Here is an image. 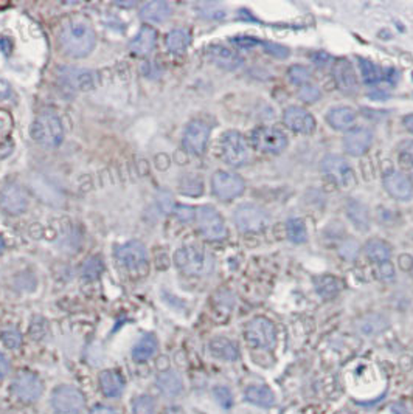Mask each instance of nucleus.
Masks as SVG:
<instances>
[{"mask_svg":"<svg viewBox=\"0 0 413 414\" xmlns=\"http://www.w3.org/2000/svg\"><path fill=\"white\" fill-rule=\"evenodd\" d=\"M115 258L131 275H143L149 266L148 250L140 241H129L117 248Z\"/></svg>","mask_w":413,"mask_h":414,"instance_id":"20e7f679","label":"nucleus"},{"mask_svg":"<svg viewBox=\"0 0 413 414\" xmlns=\"http://www.w3.org/2000/svg\"><path fill=\"white\" fill-rule=\"evenodd\" d=\"M174 262L180 272L189 276H201L209 272L210 258L202 247L196 244L180 247L174 255Z\"/></svg>","mask_w":413,"mask_h":414,"instance_id":"7ed1b4c3","label":"nucleus"},{"mask_svg":"<svg viewBox=\"0 0 413 414\" xmlns=\"http://www.w3.org/2000/svg\"><path fill=\"white\" fill-rule=\"evenodd\" d=\"M173 14L171 5L165 0H153L146 2L140 8V17L149 23H162L168 21Z\"/></svg>","mask_w":413,"mask_h":414,"instance_id":"393cba45","label":"nucleus"},{"mask_svg":"<svg viewBox=\"0 0 413 414\" xmlns=\"http://www.w3.org/2000/svg\"><path fill=\"white\" fill-rule=\"evenodd\" d=\"M180 190H182V193H185V194H190V196H199V194H201L204 190L202 181L198 177H189L182 181Z\"/></svg>","mask_w":413,"mask_h":414,"instance_id":"37998d69","label":"nucleus"},{"mask_svg":"<svg viewBox=\"0 0 413 414\" xmlns=\"http://www.w3.org/2000/svg\"><path fill=\"white\" fill-rule=\"evenodd\" d=\"M209 138H210L209 124L201 120H195L185 128L182 143L186 152H190L193 155H202L206 149Z\"/></svg>","mask_w":413,"mask_h":414,"instance_id":"2eb2a0df","label":"nucleus"},{"mask_svg":"<svg viewBox=\"0 0 413 414\" xmlns=\"http://www.w3.org/2000/svg\"><path fill=\"white\" fill-rule=\"evenodd\" d=\"M10 95H11V87H10V84L6 83V81L0 79V99L8 98Z\"/></svg>","mask_w":413,"mask_h":414,"instance_id":"5fc2aeb1","label":"nucleus"},{"mask_svg":"<svg viewBox=\"0 0 413 414\" xmlns=\"http://www.w3.org/2000/svg\"><path fill=\"white\" fill-rule=\"evenodd\" d=\"M155 386L165 397H177L184 393V380L176 371H164L155 377Z\"/></svg>","mask_w":413,"mask_h":414,"instance_id":"a878e982","label":"nucleus"},{"mask_svg":"<svg viewBox=\"0 0 413 414\" xmlns=\"http://www.w3.org/2000/svg\"><path fill=\"white\" fill-rule=\"evenodd\" d=\"M89 414H117V411L114 408H111V406L97 405V406H93Z\"/></svg>","mask_w":413,"mask_h":414,"instance_id":"864d4df0","label":"nucleus"},{"mask_svg":"<svg viewBox=\"0 0 413 414\" xmlns=\"http://www.w3.org/2000/svg\"><path fill=\"white\" fill-rule=\"evenodd\" d=\"M210 61L224 70H235V68L242 66V58L235 50H230L222 46H211L206 50Z\"/></svg>","mask_w":413,"mask_h":414,"instance_id":"4be33fe9","label":"nucleus"},{"mask_svg":"<svg viewBox=\"0 0 413 414\" xmlns=\"http://www.w3.org/2000/svg\"><path fill=\"white\" fill-rule=\"evenodd\" d=\"M333 73H334L337 87H339L345 95H356V93H358L359 83L352 62L347 59H339L334 64Z\"/></svg>","mask_w":413,"mask_h":414,"instance_id":"412c9836","label":"nucleus"},{"mask_svg":"<svg viewBox=\"0 0 413 414\" xmlns=\"http://www.w3.org/2000/svg\"><path fill=\"white\" fill-rule=\"evenodd\" d=\"M196 224L202 236L209 241H222L227 237V227L222 216L216 208L210 205H202L196 208Z\"/></svg>","mask_w":413,"mask_h":414,"instance_id":"0eeeda50","label":"nucleus"},{"mask_svg":"<svg viewBox=\"0 0 413 414\" xmlns=\"http://www.w3.org/2000/svg\"><path fill=\"white\" fill-rule=\"evenodd\" d=\"M389 328L390 319L378 312L365 313V315H362L358 322H356V331H358V334L367 338H373L384 334Z\"/></svg>","mask_w":413,"mask_h":414,"instance_id":"aec40b11","label":"nucleus"},{"mask_svg":"<svg viewBox=\"0 0 413 414\" xmlns=\"http://www.w3.org/2000/svg\"><path fill=\"white\" fill-rule=\"evenodd\" d=\"M252 144L260 152L277 155L287 148V137L277 128L262 126L253 130Z\"/></svg>","mask_w":413,"mask_h":414,"instance_id":"f8f14e48","label":"nucleus"},{"mask_svg":"<svg viewBox=\"0 0 413 414\" xmlns=\"http://www.w3.org/2000/svg\"><path fill=\"white\" fill-rule=\"evenodd\" d=\"M157 402L149 394H142L133 402V414H155Z\"/></svg>","mask_w":413,"mask_h":414,"instance_id":"e433bc0d","label":"nucleus"},{"mask_svg":"<svg viewBox=\"0 0 413 414\" xmlns=\"http://www.w3.org/2000/svg\"><path fill=\"white\" fill-rule=\"evenodd\" d=\"M283 123L297 134H312L316 130V118L300 106H289L283 114Z\"/></svg>","mask_w":413,"mask_h":414,"instance_id":"dca6fc26","label":"nucleus"},{"mask_svg":"<svg viewBox=\"0 0 413 414\" xmlns=\"http://www.w3.org/2000/svg\"><path fill=\"white\" fill-rule=\"evenodd\" d=\"M28 208V194L16 184H8L0 190V210L10 216H19Z\"/></svg>","mask_w":413,"mask_h":414,"instance_id":"4468645a","label":"nucleus"},{"mask_svg":"<svg viewBox=\"0 0 413 414\" xmlns=\"http://www.w3.org/2000/svg\"><path fill=\"white\" fill-rule=\"evenodd\" d=\"M384 188L393 199L409 200L413 196L412 180L401 171H389L384 175Z\"/></svg>","mask_w":413,"mask_h":414,"instance_id":"6ab92c4d","label":"nucleus"},{"mask_svg":"<svg viewBox=\"0 0 413 414\" xmlns=\"http://www.w3.org/2000/svg\"><path fill=\"white\" fill-rule=\"evenodd\" d=\"M209 353L211 357L222 362H235L240 359V349L236 343L227 337H215L209 343Z\"/></svg>","mask_w":413,"mask_h":414,"instance_id":"5701e85b","label":"nucleus"},{"mask_svg":"<svg viewBox=\"0 0 413 414\" xmlns=\"http://www.w3.org/2000/svg\"><path fill=\"white\" fill-rule=\"evenodd\" d=\"M287 77H289L291 83L303 87L306 84H309L311 70L305 66H292L289 70H287Z\"/></svg>","mask_w":413,"mask_h":414,"instance_id":"58836bf2","label":"nucleus"},{"mask_svg":"<svg viewBox=\"0 0 413 414\" xmlns=\"http://www.w3.org/2000/svg\"><path fill=\"white\" fill-rule=\"evenodd\" d=\"M312 58H314L317 61L316 62L317 66H325V64H327V61L329 59V56L325 55V53H316L314 56H312Z\"/></svg>","mask_w":413,"mask_h":414,"instance_id":"6e6d98bb","label":"nucleus"},{"mask_svg":"<svg viewBox=\"0 0 413 414\" xmlns=\"http://www.w3.org/2000/svg\"><path fill=\"white\" fill-rule=\"evenodd\" d=\"M364 252L367 255V258L373 262H376V264L390 262V258H392L390 244L379 239V237H373V239L367 241L364 246Z\"/></svg>","mask_w":413,"mask_h":414,"instance_id":"2f4dec72","label":"nucleus"},{"mask_svg":"<svg viewBox=\"0 0 413 414\" xmlns=\"http://www.w3.org/2000/svg\"><path fill=\"white\" fill-rule=\"evenodd\" d=\"M356 110L348 108V106H339L333 108L327 115V121L334 130H348L354 126L356 123Z\"/></svg>","mask_w":413,"mask_h":414,"instance_id":"cd10ccee","label":"nucleus"},{"mask_svg":"<svg viewBox=\"0 0 413 414\" xmlns=\"http://www.w3.org/2000/svg\"><path fill=\"white\" fill-rule=\"evenodd\" d=\"M262 47H265V52L275 56V58L278 59H285L289 56V48L285 47V46H280V43H275V42H262Z\"/></svg>","mask_w":413,"mask_h":414,"instance_id":"c03bdc74","label":"nucleus"},{"mask_svg":"<svg viewBox=\"0 0 413 414\" xmlns=\"http://www.w3.org/2000/svg\"><path fill=\"white\" fill-rule=\"evenodd\" d=\"M211 191L219 200L229 202L246 191V181L235 172L216 171L211 177Z\"/></svg>","mask_w":413,"mask_h":414,"instance_id":"9b49d317","label":"nucleus"},{"mask_svg":"<svg viewBox=\"0 0 413 414\" xmlns=\"http://www.w3.org/2000/svg\"><path fill=\"white\" fill-rule=\"evenodd\" d=\"M98 384L99 390L106 397H120L124 393L123 377L117 371H112V369H106V371L99 374Z\"/></svg>","mask_w":413,"mask_h":414,"instance_id":"c756f323","label":"nucleus"},{"mask_svg":"<svg viewBox=\"0 0 413 414\" xmlns=\"http://www.w3.org/2000/svg\"><path fill=\"white\" fill-rule=\"evenodd\" d=\"M345 250H348L349 252V259H354L356 255H358V252H359L358 244L353 241H348L347 244H343V246L340 247V252H345Z\"/></svg>","mask_w":413,"mask_h":414,"instance_id":"3c124183","label":"nucleus"},{"mask_svg":"<svg viewBox=\"0 0 413 414\" xmlns=\"http://www.w3.org/2000/svg\"><path fill=\"white\" fill-rule=\"evenodd\" d=\"M236 228L242 233H258L269 224L267 213L253 204H242L233 213Z\"/></svg>","mask_w":413,"mask_h":414,"instance_id":"9d476101","label":"nucleus"},{"mask_svg":"<svg viewBox=\"0 0 413 414\" xmlns=\"http://www.w3.org/2000/svg\"><path fill=\"white\" fill-rule=\"evenodd\" d=\"M345 211L348 219L354 225V228H358L359 231H367L370 228L372 219L367 205H364L356 199H349L345 205Z\"/></svg>","mask_w":413,"mask_h":414,"instance_id":"c85d7f7f","label":"nucleus"},{"mask_svg":"<svg viewBox=\"0 0 413 414\" xmlns=\"http://www.w3.org/2000/svg\"><path fill=\"white\" fill-rule=\"evenodd\" d=\"M404 126H405V129L409 130L410 134H413V115L404 117Z\"/></svg>","mask_w":413,"mask_h":414,"instance_id":"4d7b16f0","label":"nucleus"},{"mask_svg":"<svg viewBox=\"0 0 413 414\" xmlns=\"http://www.w3.org/2000/svg\"><path fill=\"white\" fill-rule=\"evenodd\" d=\"M359 67L362 72V78H364V81L368 86L378 84L379 81L383 79V70H381V68L374 64V62L368 61V59H361Z\"/></svg>","mask_w":413,"mask_h":414,"instance_id":"c9c22d12","label":"nucleus"},{"mask_svg":"<svg viewBox=\"0 0 413 414\" xmlns=\"http://www.w3.org/2000/svg\"><path fill=\"white\" fill-rule=\"evenodd\" d=\"M233 42L236 43V46H240L241 48H252L255 46H258V41L255 39V37H247V36H242V37H236V39H233Z\"/></svg>","mask_w":413,"mask_h":414,"instance_id":"8fccbe9b","label":"nucleus"},{"mask_svg":"<svg viewBox=\"0 0 413 414\" xmlns=\"http://www.w3.org/2000/svg\"><path fill=\"white\" fill-rule=\"evenodd\" d=\"M155 43H157V33H155L153 27L145 25L133 37V41L129 43V50L137 56H146L153 52Z\"/></svg>","mask_w":413,"mask_h":414,"instance_id":"b1692460","label":"nucleus"},{"mask_svg":"<svg viewBox=\"0 0 413 414\" xmlns=\"http://www.w3.org/2000/svg\"><path fill=\"white\" fill-rule=\"evenodd\" d=\"M298 97L303 99L305 103H316L322 98V92L314 84H306L298 92Z\"/></svg>","mask_w":413,"mask_h":414,"instance_id":"79ce46f5","label":"nucleus"},{"mask_svg":"<svg viewBox=\"0 0 413 414\" xmlns=\"http://www.w3.org/2000/svg\"><path fill=\"white\" fill-rule=\"evenodd\" d=\"M174 215L179 219L180 222H190L193 219H196V208H193L190 205H177L174 210Z\"/></svg>","mask_w":413,"mask_h":414,"instance_id":"a18cd8bd","label":"nucleus"},{"mask_svg":"<svg viewBox=\"0 0 413 414\" xmlns=\"http://www.w3.org/2000/svg\"><path fill=\"white\" fill-rule=\"evenodd\" d=\"M10 373V362L3 353H0V379H3Z\"/></svg>","mask_w":413,"mask_h":414,"instance_id":"603ef678","label":"nucleus"},{"mask_svg":"<svg viewBox=\"0 0 413 414\" xmlns=\"http://www.w3.org/2000/svg\"><path fill=\"white\" fill-rule=\"evenodd\" d=\"M30 135L44 148H58L64 140V126L58 114L53 110H44L31 123Z\"/></svg>","mask_w":413,"mask_h":414,"instance_id":"f03ea898","label":"nucleus"},{"mask_svg":"<svg viewBox=\"0 0 413 414\" xmlns=\"http://www.w3.org/2000/svg\"><path fill=\"white\" fill-rule=\"evenodd\" d=\"M103 261L98 256H93L89 261H86V264L83 267V276L86 279H97L99 275L103 272Z\"/></svg>","mask_w":413,"mask_h":414,"instance_id":"ea45409f","label":"nucleus"},{"mask_svg":"<svg viewBox=\"0 0 413 414\" xmlns=\"http://www.w3.org/2000/svg\"><path fill=\"white\" fill-rule=\"evenodd\" d=\"M166 48L170 50L173 55H182L186 52V48L191 43V34L189 30L185 28H174L166 34Z\"/></svg>","mask_w":413,"mask_h":414,"instance_id":"473e14b6","label":"nucleus"},{"mask_svg":"<svg viewBox=\"0 0 413 414\" xmlns=\"http://www.w3.org/2000/svg\"><path fill=\"white\" fill-rule=\"evenodd\" d=\"M246 342L256 349H272L277 343V328L266 317L252 318L244 329Z\"/></svg>","mask_w":413,"mask_h":414,"instance_id":"39448f33","label":"nucleus"},{"mask_svg":"<svg viewBox=\"0 0 413 414\" xmlns=\"http://www.w3.org/2000/svg\"><path fill=\"white\" fill-rule=\"evenodd\" d=\"M314 284H316L317 293L320 295V297L325 298V299L334 298L342 288V282L333 275L317 276V278L314 279Z\"/></svg>","mask_w":413,"mask_h":414,"instance_id":"72a5a7b5","label":"nucleus"},{"mask_svg":"<svg viewBox=\"0 0 413 414\" xmlns=\"http://www.w3.org/2000/svg\"><path fill=\"white\" fill-rule=\"evenodd\" d=\"M221 152L224 161L233 168L246 166L252 157L246 138L238 130H229L222 135Z\"/></svg>","mask_w":413,"mask_h":414,"instance_id":"423d86ee","label":"nucleus"},{"mask_svg":"<svg viewBox=\"0 0 413 414\" xmlns=\"http://www.w3.org/2000/svg\"><path fill=\"white\" fill-rule=\"evenodd\" d=\"M11 391L15 396L25 404H33L42 396L44 386L37 375L22 371L12 380Z\"/></svg>","mask_w":413,"mask_h":414,"instance_id":"ddd939ff","label":"nucleus"},{"mask_svg":"<svg viewBox=\"0 0 413 414\" xmlns=\"http://www.w3.org/2000/svg\"><path fill=\"white\" fill-rule=\"evenodd\" d=\"M59 43L70 58L81 59L89 56L97 46V34L87 22L73 21L66 23L59 33Z\"/></svg>","mask_w":413,"mask_h":414,"instance_id":"f257e3e1","label":"nucleus"},{"mask_svg":"<svg viewBox=\"0 0 413 414\" xmlns=\"http://www.w3.org/2000/svg\"><path fill=\"white\" fill-rule=\"evenodd\" d=\"M287 236L294 244H305L308 241V228L303 219H291L287 222Z\"/></svg>","mask_w":413,"mask_h":414,"instance_id":"f704fd0d","label":"nucleus"},{"mask_svg":"<svg viewBox=\"0 0 413 414\" xmlns=\"http://www.w3.org/2000/svg\"><path fill=\"white\" fill-rule=\"evenodd\" d=\"M6 248V244H5V239L2 237V235H0V255H2L5 252Z\"/></svg>","mask_w":413,"mask_h":414,"instance_id":"13d9d810","label":"nucleus"},{"mask_svg":"<svg viewBox=\"0 0 413 414\" xmlns=\"http://www.w3.org/2000/svg\"><path fill=\"white\" fill-rule=\"evenodd\" d=\"M159 349V340L153 334H145L133 348V359L137 363L151 360Z\"/></svg>","mask_w":413,"mask_h":414,"instance_id":"7c9ffc66","label":"nucleus"},{"mask_svg":"<svg viewBox=\"0 0 413 414\" xmlns=\"http://www.w3.org/2000/svg\"><path fill=\"white\" fill-rule=\"evenodd\" d=\"M373 144V132L367 128H354L343 137V149L352 157H361L368 152Z\"/></svg>","mask_w":413,"mask_h":414,"instance_id":"a211bd4d","label":"nucleus"},{"mask_svg":"<svg viewBox=\"0 0 413 414\" xmlns=\"http://www.w3.org/2000/svg\"><path fill=\"white\" fill-rule=\"evenodd\" d=\"M61 78L72 90L78 92H87L95 89L97 84L95 73L92 70H86V68L78 67H62Z\"/></svg>","mask_w":413,"mask_h":414,"instance_id":"f3484780","label":"nucleus"},{"mask_svg":"<svg viewBox=\"0 0 413 414\" xmlns=\"http://www.w3.org/2000/svg\"><path fill=\"white\" fill-rule=\"evenodd\" d=\"M0 338H2V343L5 344V346L10 348V349H17V348H21V344H22L21 332L16 331V329L3 331L2 335H0Z\"/></svg>","mask_w":413,"mask_h":414,"instance_id":"a19ab883","label":"nucleus"},{"mask_svg":"<svg viewBox=\"0 0 413 414\" xmlns=\"http://www.w3.org/2000/svg\"><path fill=\"white\" fill-rule=\"evenodd\" d=\"M213 397H215L216 404L221 406L224 410L231 408V405H233V393L230 391V388L224 386V385H216L213 388Z\"/></svg>","mask_w":413,"mask_h":414,"instance_id":"4c0bfd02","label":"nucleus"},{"mask_svg":"<svg viewBox=\"0 0 413 414\" xmlns=\"http://www.w3.org/2000/svg\"><path fill=\"white\" fill-rule=\"evenodd\" d=\"M379 276L384 281H392L395 278V268L390 264V262H384V264H379Z\"/></svg>","mask_w":413,"mask_h":414,"instance_id":"09e8293b","label":"nucleus"},{"mask_svg":"<svg viewBox=\"0 0 413 414\" xmlns=\"http://www.w3.org/2000/svg\"><path fill=\"white\" fill-rule=\"evenodd\" d=\"M50 402L58 414H81L84 411L86 397L78 388L61 385L53 390Z\"/></svg>","mask_w":413,"mask_h":414,"instance_id":"1a4fd4ad","label":"nucleus"},{"mask_svg":"<svg viewBox=\"0 0 413 414\" xmlns=\"http://www.w3.org/2000/svg\"><path fill=\"white\" fill-rule=\"evenodd\" d=\"M399 157L413 165V140H405L399 146Z\"/></svg>","mask_w":413,"mask_h":414,"instance_id":"49530a36","label":"nucleus"},{"mask_svg":"<svg viewBox=\"0 0 413 414\" xmlns=\"http://www.w3.org/2000/svg\"><path fill=\"white\" fill-rule=\"evenodd\" d=\"M204 6H205V8H202V6H201V8H202V12H201V14H202V16H206V12H210L209 17H211V19H219V17H224V16H225L224 10L219 8L218 5L204 3Z\"/></svg>","mask_w":413,"mask_h":414,"instance_id":"de8ad7c7","label":"nucleus"},{"mask_svg":"<svg viewBox=\"0 0 413 414\" xmlns=\"http://www.w3.org/2000/svg\"><path fill=\"white\" fill-rule=\"evenodd\" d=\"M244 399L260 408H271L277 402L275 393L267 385H249L244 391Z\"/></svg>","mask_w":413,"mask_h":414,"instance_id":"bb28decb","label":"nucleus"},{"mask_svg":"<svg viewBox=\"0 0 413 414\" xmlns=\"http://www.w3.org/2000/svg\"><path fill=\"white\" fill-rule=\"evenodd\" d=\"M320 168H322V172L327 175L328 179L333 180L337 186L343 188V190L353 188L356 185L354 169L340 155H336V154L325 155L322 159Z\"/></svg>","mask_w":413,"mask_h":414,"instance_id":"6e6552de","label":"nucleus"}]
</instances>
